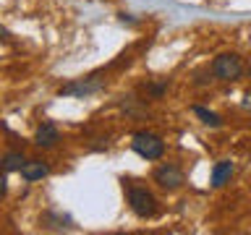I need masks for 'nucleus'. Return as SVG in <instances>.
<instances>
[{"instance_id": "obj_3", "label": "nucleus", "mask_w": 251, "mask_h": 235, "mask_svg": "<svg viewBox=\"0 0 251 235\" xmlns=\"http://www.w3.org/2000/svg\"><path fill=\"white\" fill-rule=\"evenodd\" d=\"M131 149L141 157V160L152 162V160H160L165 154V141L157 136V133L139 131V133H133V139H131Z\"/></svg>"}, {"instance_id": "obj_1", "label": "nucleus", "mask_w": 251, "mask_h": 235, "mask_svg": "<svg viewBox=\"0 0 251 235\" xmlns=\"http://www.w3.org/2000/svg\"><path fill=\"white\" fill-rule=\"evenodd\" d=\"M123 191H126V201H128L131 212L141 219H149L157 214V199L152 191H147L144 186L133 183V180H123Z\"/></svg>"}, {"instance_id": "obj_5", "label": "nucleus", "mask_w": 251, "mask_h": 235, "mask_svg": "<svg viewBox=\"0 0 251 235\" xmlns=\"http://www.w3.org/2000/svg\"><path fill=\"white\" fill-rule=\"evenodd\" d=\"M102 78L97 76H86V78H78V81H71L66 86H60V97H86V94H94L102 89Z\"/></svg>"}, {"instance_id": "obj_12", "label": "nucleus", "mask_w": 251, "mask_h": 235, "mask_svg": "<svg viewBox=\"0 0 251 235\" xmlns=\"http://www.w3.org/2000/svg\"><path fill=\"white\" fill-rule=\"evenodd\" d=\"M243 107H246V110L251 107V94H246V97H243Z\"/></svg>"}, {"instance_id": "obj_10", "label": "nucleus", "mask_w": 251, "mask_h": 235, "mask_svg": "<svg viewBox=\"0 0 251 235\" xmlns=\"http://www.w3.org/2000/svg\"><path fill=\"white\" fill-rule=\"evenodd\" d=\"M24 164H26V157H24V152H5L3 167H5L8 175H11V172H16V170H21Z\"/></svg>"}, {"instance_id": "obj_7", "label": "nucleus", "mask_w": 251, "mask_h": 235, "mask_svg": "<svg viewBox=\"0 0 251 235\" xmlns=\"http://www.w3.org/2000/svg\"><path fill=\"white\" fill-rule=\"evenodd\" d=\"M19 172H21V178L26 180V183H37V180L50 175V164H47L45 160H26V164H24Z\"/></svg>"}, {"instance_id": "obj_9", "label": "nucleus", "mask_w": 251, "mask_h": 235, "mask_svg": "<svg viewBox=\"0 0 251 235\" xmlns=\"http://www.w3.org/2000/svg\"><path fill=\"white\" fill-rule=\"evenodd\" d=\"M191 113L199 118L204 125H209V128H220V125H223V118H220L217 113H212V110H207V107H201V105H194Z\"/></svg>"}, {"instance_id": "obj_8", "label": "nucleus", "mask_w": 251, "mask_h": 235, "mask_svg": "<svg viewBox=\"0 0 251 235\" xmlns=\"http://www.w3.org/2000/svg\"><path fill=\"white\" fill-rule=\"evenodd\" d=\"M233 162L230 160H220L215 162V167H212V175H209V186L212 188H223L225 183H230L233 178Z\"/></svg>"}, {"instance_id": "obj_2", "label": "nucleus", "mask_w": 251, "mask_h": 235, "mask_svg": "<svg viewBox=\"0 0 251 235\" xmlns=\"http://www.w3.org/2000/svg\"><path fill=\"white\" fill-rule=\"evenodd\" d=\"M209 73L215 76L217 81L233 84V81H238V78L243 76V60L235 52H223V55H217V58L212 60Z\"/></svg>"}, {"instance_id": "obj_6", "label": "nucleus", "mask_w": 251, "mask_h": 235, "mask_svg": "<svg viewBox=\"0 0 251 235\" xmlns=\"http://www.w3.org/2000/svg\"><path fill=\"white\" fill-rule=\"evenodd\" d=\"M58 141H60V131H58V125H55L52 120H45V123L37 128V136H34V144H37V146L52 149Z\"/></svg>"}, {"instance_id": "obj_4", "label": "nucleus", "mask_w": 251, "mask_h": 235, "mask_svg": "<svg viewBox=\"0 0 251 235\" xmlns=\"http://www.w3.org/2000/svg\"><path fill=\"white\" fill-rule=\"evenodd\" d=\"M154 183L162 188V191H176V188H180L186 183V175H183V170L178 167L176 162H162L160 167L154 170Z\"/></svg>"}, {"instance_id": "obj_13", "label": "nucleus", "mask_w": 251, "mask_h": 235, "mask_svg": "<svg viewBox=\"0 0 251 235\" xmlns=\"http://www.w3.org/2000/svg\"><path fill=\"white\" fill-rule=\"evenodd\" d=\"M249 73H251V70H249Z\"/></svg>"}, {"instance_id": "obj_11", "label": "nucleus", "mask_w": 251, "mask_h": 235, "mask_svg": "<svg viewBox=\"0 0 251 235\" xmlns=\"http://www.w3.org/2000/svg\"><path fill=\"white\" fill-rule=\"evenodd\" d=\"M165 92H168V81H160V84H149V86H147V94H149V97H154V99H160Z\"/></svg>"}]
</instances>
